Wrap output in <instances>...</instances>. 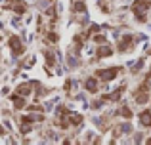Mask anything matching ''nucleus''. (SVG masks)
<instances>
[{
	"label": "nucleus",
	"mask_w": 151,
	"mask_h": 145,
	"mask_svg": "<svg viewBox=\"0 0 151 145\" xmlns=\"http://www.w3.org/2000/svg\"><path fill=\"white\" fill-rule=\"evenodd\" d=\"M119 71H121V69H117V67L115 69H103V71H98V74H100L101 80H113Z\"/></svg>",
	"instance_id": "nucleus-1"
},
{
	"label": "nucleus",
	"mask_w": 151,
	"mask_h": 145,
	"mask_svg": "<svg viewBox=\"0 0 151 145\" xmlns=\"http://www.w3.org/2000/svg\"><path fill=\"white\" fill-rule=\"evenodd\" d=\"M10 44H12V50H14L15 54H21L23 52V46H21V42H19L17 36H12L10 38Z\"/></svg>",
	"instance_id": "nucleus-2"
},
{
	"label": "nucleus",
	"mask_w": 151,
	"mask_h": 145,
	"mask_svg": "<svg viewBox=\"0 0 151 145\" xmlns=\"http://www.w3.org/2000/svg\"><path fill=\"white\" fill-rule=\"evenodd\" d=\"M31 92H33V86H31V84H21L17 88V94H19V96H29Z\"/></svg>",
	"instance_id": "nucleus-3"
},
{
	"label": "nucleus",
	"mask_w": 151,
	"mask_h": 145,
	"mask_svg": "<svg viewBox=\"0 0 151 145\" xmlns=\"http://www.w3.org/2000/svg\"><path fill=\"white\" fill-rule=\"evenodd\" d=\"M86 90H88V92H98V82L94 80V78H88V80H86Z\"/></svg>",
	"instance_id": "nucleus-4"
},
{
	"label": "nucleus",
	"mask_w": 151,
	"mask_h": 145,
	"mask_svg": "<svg viewBox=\"0 0 151 145\" xmlns=\"http://www.w3.org/2000/svg\"><path fill=\"white\" fill-rule=\"evenodd\" d=\"M142 122H144V126H151V113L149 111H145V113H142Z\"/></svg>",
	"instance_id": "nucleus-5"
},
{
	"label": "nucleus",
	"mask_w": 151,
	"mask_h": 145,
	"mask_svg": "<svg viewBox=\"0 0 151 145\" xmlns=\"http://www.w3.org/2000/svg\"><path fill=\"white\" fill-rule=\"evenodd\" d=\"M105 56H111V48L109 46H101L100 52H98V57H105Z\"/></svg>",
	"instance_id": "nucleus-6"
},
{
	"label": "nucleus",
	"mask_w": 151,
	"mask_h": 145,
	"mask_svg": "<svg viewBox=\"0 0 151 145\" xmlns=\"http://www.w3.org/2000/svg\"><path fill=\"white\" fill-rule=\"evenodd\" d=\"M25 4H23V2H17V4H14V10L15 11H17V14H23V11H25Z\"/></svg>",
	"instance_id": "nucleus-7"
},
{
	"label": "nucleus",
	"mask_w": 151,
	"mask_h": 145,
	"mask_svg": "<svg viewBox=\"0 0 151 145\" xmlns=\"http://www.w3.org/2000/svg\"><path fill=\"white\" fill-rule=\"evenodd\" d=\"M14 105H15V109H21L23 105H25V101H23L21 97H15V96H14Z\"/></svg>",
	"instance_id": "nucleus-8"
},
{
	"label": "nucleus",
	"mask_w": 151,
	"mask_h": 145,
	"mask_svg": "<svg viewBox=\"0 0 151 145\" xmlns=\"http://www.w3.org/2000/svg\"><path fill=\"white\" fill-rule=\"evenodd\" d=\"M121 115H124L126 119H130V116H132V113H130L128 107H122V109H121Z\"/></svg>",
	"instance_id": "nucleus-9"
}]
</instances>
